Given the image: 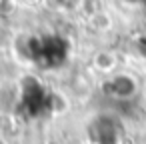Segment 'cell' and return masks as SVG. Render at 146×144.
<instances>
[{"mask_svg":"<svg viewBox=\"0 0 146 144\" xmlns=\"http://www.w3.org/2000/svg\"><path fill=\"white\" fill-rule=\"evenodd\" d=\"M92 66L102 74H110L118 66V56L112 50H100V52H96L92 56Z\"/></svg>","mask_w":146,"mask_h":144,"instance_id":"6da1fadb","label":"cell"},{"mask_svg":"<svg viewBox=\"0 0 146 144\" xmlns=\"http://www.w3.org/2000/svg\"><path fill=\"white\" fill-rule=\"evenodd\" d=\"M90 26L96 32H108L112 28V18L106 12H96V14L90 16Z\"/></svg>","mask_w":146,"mask_h":144,"instance_id":"7a4b0ae2","label":"cell"},{"mask_svg":"<svg viewBox=\"0 0 146 144\" xmlns=\"http://www.w3.org/2000/svg\"><path fill=\"white\" fill-rule=\"evenodd\" d=\"M28 2H38V0H28Z\"/></svg>","mask_w":146,"mask_h":144,"instance_id":"3957f363","label":"cell"}]
</instances>
